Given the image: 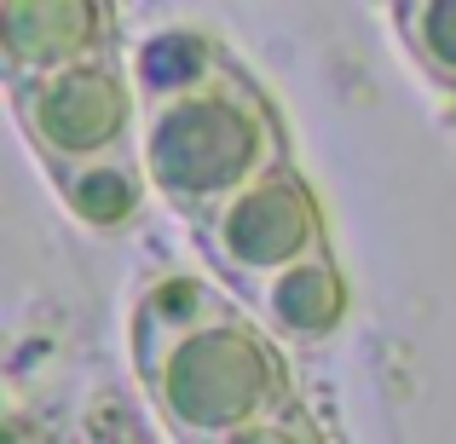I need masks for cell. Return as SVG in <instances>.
<instances>
[{
  "label": "cell",
  "instance_id": "obj_3",
  "mask_svg": "<svg viewBox=\"0 0 456 444\" xmlns=\"http://www.w3.org/2000/svg\"><path fill=\"white\" fill-rule=\"evenodd\" d=\"M134 76L110 64V58H87V64L53 69V76L18 81V122L35 139L41 162H87V156L127 150L134 133Z\"/></svg>",
  "mask_w": 456,
  "mask_h": 444
},
{
  "label": "cell",
  "instance_id": "obj_2",
  "mask_svg": "<svg viewBox=\"0 0 456 444\" xmlns=\"http://www.w3.org/2000/svg\"><path fill=\"white\" fill-rule=\"evenodd\" d=\"M283 392V364L266 346V335H255L237 318H208L202 329H191L185 341H174L156 364V399L179 427H232L243 416L266 410Z\"/></svg>",
  "mask_w": 456,
  "mask_h": 444
},
{
  "label": "cell",
  "instance_id": "obj_4",
  "mask_svg": "<svg viewBox=\"0 0 456 444\" xmlns=\"http://www.w3.org/2000/svg\"><path fill=\"white\" fill-rule=\"evenodd\" d=\"M202 231H208V248L220 266L260 283L323 248L318 202L283 162H272L243 190H232L214 214H202Z\"/></svg>",
  "mask_w": 456,
  "mask_h": 444
},
{
  "label": "cell",
  "instance_id": "obj_10",
  "mask_svg": "<svg viewBox=\"0 0 456 444\" xmlns=\"http://www.w3.org/2000/svg\"><path fill=\"white\" fill-rule=\"evenodd\" d=\"M411 46L456 87V0H411Z\"/></svg>",
  "mask_w": 456,
  "mask_h": 444
},
{
  "label": "cell",
  "instance_id": "obj_1",
  "mask_svg": "<svg viewBox=\"0 0 456 444\" xmlns=\"http://www.w3.org/2000/svg\"><path fill=\"white\" fill-rule=\"evenodd\" d=\"M272 145V116L255 99H237V87L220 76L202 93L151 104L139 162L179 214H214L232 190L278 162Z\"/></svg>",
  "mask_w": 456,
  "mask_h": 444
},
{
  "label": "cell",
  "instance_id": "obj_5",
  "mask_svg": "<svg viewBox=\"0 0 456 444\" xmlns=\"http://www.w3.org/2000/svg\"><path fill=\"white\" fill-rule=\"evenodd\" d=\"M6 58L18 81L110 58L104 0H6Z\"/></svg>",
  "mask_w": 456,
  "mask_h": 444
},
{
  "label": "cell",
  "instance_id": "obj_6",
  "mask_svg": "<svg viewBox=\"0 0 456 444\" xmlns=\"http://www.w3.org/2000/svg\"><path fill=\"white\" fill-rule=\"evenodd\" d=\"M260 306H266L272 329H278L283 341H323V335H335V323L346 318L341 271H335V260L318 248V254L283 266L278 278H266Z\"/></svg>",
  "mask_w": 456,
  "mask_h": 444
},
{
  "label": "cell",
  "instance_id": "obj_9",
  "mask_svg": "<svg viewBox=\"0 0 456 444\" xmlns=\"http://www.w3.org/2000/svg\"><path fill=\"white\" fill-rule=\"evenodd\" d=\"M208 289L202 283H191V278H162V283H151L145 295H139V341H151V346H174V341H185L191 329H202V318H179V306H208Z\"/></svg>",
  "mask_w": 456,
  "mask_h": 444
},
{
  "label": "cell",
  "instance_id": "obj_7",
  "mask_svg": "<svg viewBox=\"0 0 456 444\" xmlns=\"http://www.w3.org/2000/svg\"><path fill=\"white\" fill-rule=\"evenodd\" d=\"M58 190H64L69 214L87 220L93 231H116L139 214V197H145V162H127V150L110 156H87V162H64L53 167Z\"/></svg>",
  "mask_w": 456,
  "mask_h": 444
},
{
  "label": "cell",
  "instance_id": "obj_8",
  "mask_svg": "<svg viewBox=\"0 0 456 444\" xmlns=\"http://www.w3.org/2000/svg\"><path fill=\"white\" fill-rule=\"evenodd\" d=\"M127 76H134V87H139L145 104H167V99H185V93L214 87V81L225 76V64H220V52H214L208 35L162 29L134 52V69H127Z\"/></svg>",
  "mask_w": 456,
  "mask_h": 444
}]
</instances>
